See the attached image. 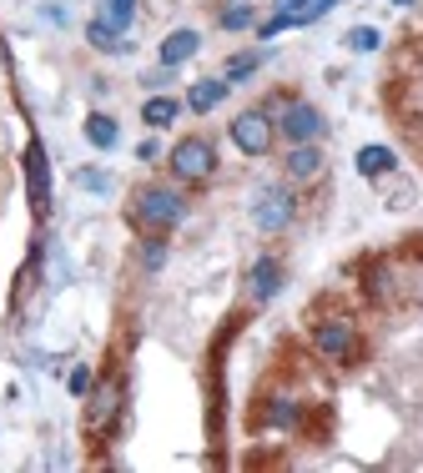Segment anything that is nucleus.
I'll return each instance as SVG.
<instances>
[{
	"mask_svg": "<svg viewBox=\"0 0 423 473\" xmlns=\"http://www.w3.org/2000/svg\"><path fill=\"white\" fill-rule=\"evenodd\" d=\"M141 257H146V267H162V262H166V247H162V242H152V247L141 252Z\"/></svg>",
	"mask_w": 423,
	"mask_h": 473,
	"instance_id": "obj_22",
	"label": "nucleus"
},
{
	"mask_svg": "<svg viewBox=\"0 0 423 473\" xmlns=\"http://www.w3.org/2000/svg\"><path fill=\"white\" fill-rule=\"evenodd\" d=\"M398 166V156H393L388 146H363L358 151V172L363 176H383V172H393Z\"/></svg>",
	"mask_w": 423,
	"mask_h": 473,
	"instance_id": "obj_14",
	"label": "nucleus"
},
{
	"mask_svg": "<svg viewBox=\"0 0 423 473\" xmlns=\"http://www.w3.org/2000/svg\"><path fill=\"white\" fill-rule=\"evenodd\" d=\"M86 41L96 45V51H121V41H116V25H106V21H91V25H86Z\"/></svg>",
	"mask_w": 423,
	"mask_h": 473,
	"instance_id": "obj_15",
	"label": "nucleus"
},
{
	"mask_svg": "<svg viewBox=\"0 0 423 473\" xmlns=\"http://www.w3.org/2000/svg\"><path fill=\"white\" fill-rule=\"evenodd\" d=\"M222 25H227V31H242V25H252V5H232V11H222Z\"/></svg>",
	"mask_w": 423,
	"mask_h": 473,
	"instance_id": "obj_20",
	"label": "nucleus"
},
{
	"mask_svg": "<svg viewBox=\"0 0 423 473\" xmlns=\"http://www.w3.org/2000/svg\"><path fill=\"white\" fill-rule=\"evenodd\" d=\"M131 11H136V0H106V25L126 31V25H131Z\"/></svg>",
	"mask_w": 423,
	"mask_h": 473,
	"instance_id": "obj_17",
	"label": "nucleus"
},
{
	"mask_svg": "<svg viewBox=\"0 0 423 473\" xmlns=\"http://www.w3.org/2000/svg\"><path fill=\"white\" fill-rule=\"evenodd\" d=\"M227 86H232L227 75H217V81H196V86L186 91V106H192V111H212L222 96H227Z\"/></svg>",
	"mask_w": 423,
	"mask_h": 473,
	"instance_id": "obj_12",
	"label": "nucleus"
},
{
	"mask_svg": "<svg viewBox=\"0 0 423 473\" xmlns=\"http://www.w3.org/2000/svg\"><path fill=\"white\" fill-rule=\"evenodd\" d=\"M393 5H413V0H393Z\"/></svg>",
	"mask_w": 423,
	"mask_h": 473,
	"instance_id": "obj_23",
	"label": "nucleus"
},
{
	"mask_svg": "<svg viewBox=\"0 0 423 473\" xmlns=\"http://www.w3.org/2000/svg\"><path fill=\"white\" fill-rule=\"evenodd\" d=\"M297 202L293 192H282V186H267V192H257V202H252V222L262 226V232H282V226L293 222Z\"/></svg>",
	"mask_w": 423,
	"mask_h": 473,
	"instance_id": "obj_4",
	"label": "nucleus"
},
{
	"mask_svg": "<svg viewBox=\"0 0 423 473\" xmlns=\"http://www.w3.org/2000/svg\"><path fill=\"white\" fill-rule=\"evenodd\" d=\"M232 141H237V151H247V156H262V151L272 146V121L262 116V111H242V116L232 121Z\"/></svg>",
	"mask_w": 423,
	"mask_h": 473,
	"instance_id": "obj_6",
	"label": "nucleus"
},
{
	"mask_svg": "<svg viewBox=\"0 0 423 473\" xmlns=\"http://www.w3.org/2000/svg\"><path fill=\"white\" fill-rule=\"evenodd\" d=\"M262 65V55H232L227 61V81H242V75H252Z\"/></svg>",
	"mask_w": 423,
	"mask_h": 473,
	"instance_id": "obj_19",
	"label": "nucleus"
},
{
	"mask_svg": "<svg viewBox=\"0 0 423 473\" xmlns=\"http://www.w3.org/2000/svg\"><path fill=\"white\" fill-rule=\"evenodd\" d=\"M287 176H297V182H313V176H323V151H317L313 141L293 146V156H287Z\"/></svg>",
	"mask_w": 423,
	"mask_h": 473,
	"instance_id": "obj_9",
	"label": "nucleus"
},
{
	"mask_svg": "<svg viewBox=\"0 0 423 473\" xmlns=\"http://www.w3.org/2000/svg\"><path fill=\"white\" fill-rule=\"evenodd\" d=\"M25 172H31L35 212H45V202H51V176H45V151H41V141H31V151H25Z\"/></svg>",
	"mask_w": 423,
	"mask_h": 473,
	"instance_id": "obj_7",
	"label": "nucleus"
},
{
	"mask_svg": "<svg viewBox=\"0 0 423 473\" xmlns=\"http://www.w3.org/2000/svg\"><path fill=\"white\" fill-rule=\"evenodd\" d=\"M86 141H91L96 151H111V146L121 141V126H116L111 116H101V111H96V116H86Z\"/></svg>",
	"mask_w": 423,
	"mask_h": 473,
	"instance_id": "obj_13",
	"label": "nucleus"
},
{
	"mask_svg": "<svg viewBox=\"0 0 423 473\" xmlns=\"http://www.w3.org/2000/svg\"><path fill=\"white\" fill-rule=\"evenodd\" d=\"M347 45H353V51H378V31H373V25H358V31H347Z\"/></svg>",
	"mask_w": 423,
	"mask_h": 473,
	"instance_id": "obj_18",
	"label": "nucleus"
},
{
	"mask_svg": "<svg viewBox=\"0 0 423 473\" xmlns=\"http://www.w3.org/2000/svg\"><path fill=\"white\" fill-rule=\"evenodd\" d=\"M196 45H202V35H196V31H186V25H182V31H172V35L162 41V65H182V61H192Z\"/></svg>",
	"mask_w": 423,
	"mask_h": 473,
	"instance_id": "obj_11",
	"label": "nucleus"
},
{
	"mask_svg": "<svg viewBox=\"0 0 423 473\" xmlns=\"http://www.w3.org/2000/svg\"><path fill=\"white\" fill-rule=\"evenodd\" d=\"M136 216L146 226H176L186 216V202L172 186H146V192H136Z\"/></svg>",
	"mask_w": 423,
	"mask_h": 473,
	"instance_id": "obj_2",
	"label": "nucleus"
},
{
	"mask_svg": "<svg viewBox=\"0 0 423 473\" xmlns=\"http://www.w3.org/2000/svg\"><path fill=\"white\" fill-rule=\"evenodd\" d=\"M277 126H282V136H287V141H297V146H303V141H317V136H323L327 121H323V111H317V106H307V101H293V106L282 111Z\"/></svg>",
	"mask_w": 423,
	"mask_h": 473,
	"instance_id": "obj_5",
	"label": "nucleus"
},
{
	"mask_svg": "<svg viewBox=\"0 0 423 473\" xmlns=\"http://www.w3.org/2000/svg\"><path fill=\"white\" fill-rule=\"evenodd\" d=\"M76 182L86 186V192H111V182H106V176H101V172H81Z\"/></svg>",
	"mask_w": 423,
	"mask_h": 473,
	"instance_id": "obj_21",
	"label": "nucleus"
},
{
	"mask_svg": "<svg viewBox=\"0 0 423 473\" xmlns=\"http://www.w3.org/2000/svg\"><path fill=\"white\" fill-rule=\"evenodd\" d=\"M277 292H282V262L277 257H262L257 267H252V297L267 302V297H277Z\"/></svg>",
	"mask_w": 423,
	"mask_h": 473,
	"instance_id": "obj_8",
	"label": "nucleus"
},
{
	"mask_svg": "<svg viewBox=\"0 0 423 473\" xmlns=\"http://www.w3.org/2000/svg\"><path fill=\"white\" fill-rule=\"evenodd\" d=\"M313 343H317V353H327V357H347V347H353V327H347V323H323L313 333Z\"/></svg>",
	"mask_w": 423,
	"mask_h": 473,
	"instance_id": "obj_10",
	"label": "nucleus"
},
{
	"mask_svg": "<svg viewBox=\"0 0 423 473\" xmlns=\"http://www.w3.org/2000/svg\"><path fill=\"white\" fill-rule=\"evenodd\" d=\"M141 116L152 121V126H166V121L176 116V101H172V96H152L146 106H141Z\"/></svg>",
	"mask_w": 423,
	"mask_h": 473,
	"instance_id": "obj_16",
	"label": "nucleus"
},
{
	"mask_svg": "<svg viewBox=\"0 0 423 473\" xmlns=\"http://www.w3.org/2000/svg\"><path fill=\"white\" fill-rule=\"evenodd\" d=\"M337 0H277V15L262 21V41H272L277 31H293V25H313L333 11Z\"/></svg>",
	"mask_w": 423,
	"mask_h": 473,
	"instance_id": "obj_1",
	"label": "nucleus"
},
{
	"mask_svg": "<svg viewBox=\"0 0 423 473\" xmlns=\"http://www.w3.org/2000/svg\"><path fill=\"white\" fill-rule=\"evenodd\" d=\"M212 166H217L212 141L186 136V141H176V146H172V172L182 176V182H202V176H212Z\"/></svg>",
	"mask_w": 423,
	"mask_h": 473,
	"instance_id": "obj_3",
	"label": "nucleus"
}]
</instances>
